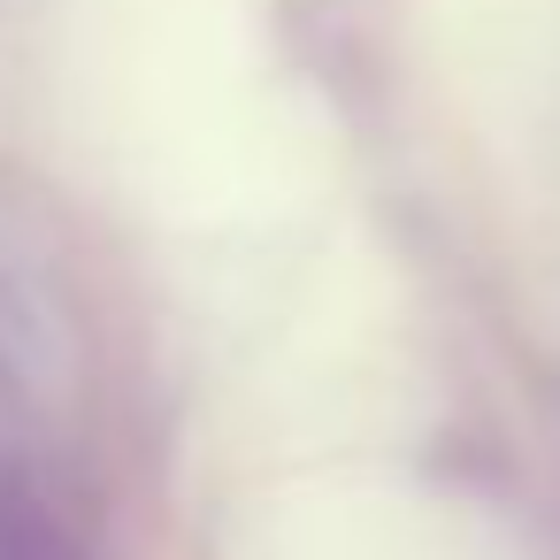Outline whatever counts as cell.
<instances>
[{"instance_id":"1","label":"cell","mask_w":560,"mask_h":560,"mask_svg":"<svg viewBox=\"0 0 560 560\" xmlns=\"http://www.w3.org/2000/svg\"><path fill=\"white\" fill-rule=\"evenodd\" d=\"M85 392V315L39 238V223L0 192V399L24 415H62Z\"/></svg>"},{"instance_id":"2","label":"cell","mask_w":560,"mask_h":560,"mask_svg":"<svg viewBox=\"0 0 560 560\" xmlns=\"http://www.w3.org/2000/svg\"><path fill=\"white\" fill-rule=\"evenodd\" d=\"M0 560H93L85 529L9 445H0Z\"/></svg>"}]
</instances>
